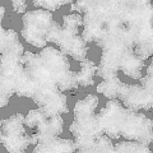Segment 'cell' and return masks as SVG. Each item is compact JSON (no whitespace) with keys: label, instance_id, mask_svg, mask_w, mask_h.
Masks as SVG:
<instances>
[{"label":"cell","instance_id":"1","mask_svg":"<svg viewBox=\"0 0 153 153\" xmlns=\"http://www.w3.org/2000/svg\"><path fill=\"white\" fill-rule=\"evenodd\" d=\"M0 140L10 153H21L31 144V135L25 130V116L16 114L7 120H1Z\"/></svg>","mask_w":153,"mask_h":153},{"label":"cell","instance_id":"2","mask_svg":"<svg viewBox=\"0 0 153 153\" xmlns=\"http://www.w3.org/2000/svg\"><path fill=\"white\" fill-rule=\"evenodd\" d=\"M54 22L51 12L36 10L23 16V30L22 36L25 40L36 47H45L47 41L46 36Z\"/></svg>","mask_w":153,"mask_h":153},{"label":"cell","instance_id":"3","mask_svg":"<svg viewBox=\"0 0 153 153\" xmlns=\"http://www.w3.org/2000/svg\"><path fill=\"white\" fill-rule=\"evenodd\" d=\"M120 135L126 138L128 140H135L144 146H148L153 138L152 120L143 114L126 110Z\"/></svg>","mask_w":153,"mask_h":153},{"label":"cell","instance_id":"4","mask_svg":"<svg viewBox=\"0 0 153 153\" xmlns=\"http://www.w3.org/2000/svg\"><path fill=\"white\" fill-rule=\"evenodd\" d=\"M125 114H126V108H124L117 100H110L106 103V106L98 112L97 120L107 137L110 138L120 137Z\"/></svg>","mask_w":153,"mask_h":153},{"label":"cell","instance_id":"5","mask_svg":"<svg viewBox=\"0 0 153 153\" xmlns=\"http://www.w3.org/2000/svg\"><path fill=\"white\" fill-rule=\"evenodd\" d=\"M40 57L44 61L47 70L51 73L52 78L55 80V84L63 78L65 74H68L69 69V60L66 59V55H64L61 51L55 50L52 47H46L41 51Z\"/></svg>","mask_w":153,"mask_h":153},{"label":"cell","instance_id":"6","mask_svg":"<svg viewBox=\"0 0 153 153\" xmlns=\"http://www.w3.org/2000/svg\"><path fill=\"white\" fill-rule=\"evenodd\" d=\"M121 101L125 105L126 110L130 111H137L140 108L151 110L153 105L152 92L147 91L139 85H126L125 91L121 96Z\"/></svg>","mask_w":153,"mask_h":153},{"label":"cell","instance_id":"7","mask_svg":"<svg viewBox=\"0 0 153 153\" xmlns=\"http://www.w3.org/2000/svg\"><path fill=\"white\" fill-rule=\"evenodd\" d=\"M134 52L133 50H106L103 51L102 57H101V63L97 66L98 76L103 78V80H106L108 78L117 75V71L121 69L123 60L128 54Z\"/></svg>","mask_w":153,"mask_h":153},{"label":"cell","instance_id":"8","mask_svg":"<svg viewBox=\"0 0 153 153\" xmlns=\"http://www.w3.org/2000/svg\"><path fill=\"white\" fill-rule=\"evenodd\" d=\"M57 45L60 46V50L64 55L71 56L73 59L78 61H83L87 59V50L88 47L85 45L84 40L78 35H73L64 31L61 28V33L57 41Z\"/></svg>","mask_w":153,"mask_h":153},{"label":"cell","instance_id":"9","mask_svg":"<svg viewBox=\"0 0 153 153\" xmlns=\"http://www.w3.org/2000/svg\"><path fill=\"white\" fill-rule=\"evenodd\" d=\"M63 124L64 123H63V119L60 117V115H56V116H52L45 120L37 128L36 134L31 135V144L37 146L54 137H57L63 131Z\"/></svg>","mask_w":153,"mask_h":153},{"label":"cell","instance_id":"10","mask_svg":"<svg viewBox=\"0 0 153 153\" xmlns=\"http://www.w3.org/2000/svg\"><path fill=\"white\" fill-rule=\"evenodd\" d=\"M38 107L44 110L47 117H52L56 115H61L68 112V102H66V97L60 92L59 89L52 91L46 97L42 100Z\"/></svg>","mask_w":153,"mask_h":153},{"label":"cell","instance_id":"11","mask_svg":"<svg viewBox=\"0 0 153 153\" xmlns=\"http://www.w3.org/2000/svg\"><path fill=\"white\" fill-rule=\"evenodd\" d=\"M84 31L82 38L84 42H97L106 32V25L92 13H85L83 18Z\"/></svg>","mask_w":153,"mask_h":153},{"label":"cell","instance_id":"12","mask_svg":"<svg viewBox=\"0 0 153 153\" xmlns=\"http://www.w3.org/2000/svg\"><path fill=\"white\" fill-rule=\"evenodd\" d=\"M35 153H73L75 152V143L69 139L51 138L44 143L37 144L33 149Z\"/></svg>","mask_w":153,"mask_h":153},{"label":"cell","instance_id":"13","mask_svg":"<svg viewBox=\"0 0 153 153\" xmlns=\"http://www.w3.org/2000/svg\"><path fill=\"white\" fill-rule=\"evenodd\" d=\"M0 51H1V55L14 54L23 56L25 49H23V45L19 42L16 31L13 30L5 31L3 27L0 28Z\"/></svg>","mask_w":153,"mask_h":153},{"label":"cell","instance_id":"14","mask_svg":"<svg viewBox=\"0 0 153 153\" xmlns=\"http://www.w3.org/2000/svg\"><path fill=\"white\" fill-rule=\"evenodd\" d=\"M126 85L128 84L123 83L116 75V76H112V78L103 80L102 83H100L97 87V92L106 96L108 100H116V98L120 100L124 91L126 88Z\"/></svg>","mask_w":153,"mask_h":153},{"label":"cell","instance_id":"15","mask_svg":"<svg viewBox=\"0 0 153 153\" xmlns=\"http://www.w3.org/2000/svg\"><path fill=\"white\" fill-rule=\"evenodd\" d=\"M143 66H144L143 60H140L134 52H130V54H128L124 57L120 70H123L124 74H126L133 79H140Z\"/></svg>","mask_w":153,"mask_h":153},{"label":"cell","instance_id":"16","mask_svg":"<svg viewBox=\"0 0 153 153\" xmlns=\"http://www.w3.org/2000/svg\"><path fill=\"white\" fill-rule=\"evenodd\" d=\"M98 106V98L93 94H88L85 98L80 100L74 106V119L93 116L96 107Z\"/></svg>","mask_w":153,"mask_h":153},{"label":"cell","instance_id":"17","mask_svg":"<svg viewBox=\"0 0 153 153\" xmlns=\"http://www.w3.org/2000/svg\"><path fill=\"white\" fill-rule=\"evenodd\" d=\"M97 71V65L93 61L85 59L80 61V71L76 73V82L78 85L82 87H88L93 84V76Z\"/></svg>","mask_w":153,"mask_h":153},{"label":"cell","instance_id":"18","mask_svg":"<svg viewBox=\"0 0 153 153\" xmlns=\"http://www.w3.org/2000/svg\"><path fill=\"white\" fill-rule=\"evenodd\" d=\"M116 153H151V149L148 146H144L138 142H121L115 146Z\"/></svg>","mask_w":153,"mask_h":153},{"label":"cell","instance_id":"19","mask_svg":"<svg viewBox=\"0 0 153 153\" xmlns=\"http://www.w3.org/2000/svg\"><path fill=\"white\" fill-rule=\"evenodd\" d=\"M115 147L111 143V138L107 137L106 134L98 137L94 140L92 148H91V153H114Z\"/></svg>","mask_w":153,"mask_h":153},{"label":"cell","instance_id":"20","mask_svg":"<svg viewBox=\"0 0 153 153\" xmlns=\"http://www.w3.org/2000/svg\"><path fill=\"white\" fill-rule=\"evenodd\" d=\"M47 119L49 117L46 116L44 110H42L41 107H38L36 110H31V111L28 112V115L25 117V124H26V126L31 128V129H35V128L40 126L45 120H47Z\"/></svg>","mask_w":153,"mask_h":153},{"label":"cell","instance_id":"21","mask_svg":"<svg viewBox=\"0 0 153 153\" xmlns=\"http://www.w3.org/2000/svg\"><path fill=\"white\" fill-rule=\"evenodd\" d=\"M82 25H83V19L79 14H69V16H64L61 28L69 33L78 35V28Z\"/></svg>","mask_w":153,"mask_h":153},{"label":"cell","instance_id":"22","mask_svg":"<svg viewBox=\"0 0 153 153\" xmlns=\"http://www.w3.org/2000/svg\"><path fill=\"white\" fill-rule=\"evenodd\" d=\"M56 87L60 92L64 91H73L75 88H78V82H76V73L74 71H69L68 74H65L59 82L56 83Z\"/></svg>","mask_w":153,"mask_h":153},{"label":"cell","instance_id":"23","mask_svg":"<svg viewBox=\"0 0 153 153\" xmlns=\"http://www.w3.org/2000/svg\"><path fill=\"white\" fill-rule=\"evenodd\" d=\"M33 4L37 7H44L47 10H56L59 9L61 5H65V4H73L70 0H35Z\"/></svg>","mask_w":153,"mask_h":153},{"label":"cell","instance_id":"24","mask_svg":"<svg viewBox=\"0 0 153 153\" xmlns=\"http://www.w3.org/2000/svg\"><path fill=\"white\" fill-rule=\"evenodd\" d=\"M152 50H153V44H140V45H135L134 46V54H135L140 60L144 61L152 55Z\"/></svg>","mask_w":153,"mask_h":153},{"label":"cell","instance_id":"25","mask_svg":"<svg viewBox=\"0 0 153 153\" xmlns=\"http://www.w3.org/2000/svg\"><path fill=\"white\" fill-rule=\"evenodd\" d=\"M140 82H142V87L147 89V91H153V75L152 74H147V76L144 78H140Z\"/></svg>","mask_w":153,"mask_h":153},{"label":"cell","instance_id":"26","mask_svg":"<svg viewBox=\"0 0 153 153\" xmlns=\"http://www.w3.org/2000/svg\"><path fill=\"white\" fill-rule=\"evenodd\" d=\"M27 8V3L25 0H13V9L17 13H25Z\"/></svg>","mask_w":153,"mask_h":153},{"label":"cell","instance_id":"27","mask_svg":"<svg viewBox=\"0 0 153 153\" xmlns=\"http://www.w3.org/2000/svg\"><path fill=\"white\" fill-rule=\"evenodd\" d=\"M3 18H4V7L0 8V19L3 21Z\"/></svg>","mask_w":153,"mask_h":153}]
</instances>
